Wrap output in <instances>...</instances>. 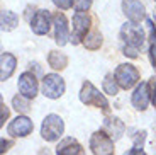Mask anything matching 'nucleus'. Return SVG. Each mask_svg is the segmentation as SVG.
I'll return each instance as SVG.
<instances>
[{
  "instance_id": "5701e85b",
  "label": "nucleus",
  "mask_w": 156,
  "mask_h": 155,
  "mask_svg": "<svg viewBox=\"0 0 156 155\" xmlns=\"http://www.w3.org/2000/svg\"><path fill=\"white\" fill-rule=\"evenodd\" d=\"M148 87H149V97H151V102L156 106V77L149 78Z\"/></svg>"
},
{
  "instance_id": "1a4fd4ad",
  "label": "nucleus",
  "mask_w": 156,
  "mask_h": 155,
  "mask_svg": "<svg viewBox=\"0 0 156 155\" xmlns=\"http://www.w3.org/2000/svg\"><path fill=\"white\" fill-rule=\"evenodd\" d=\"M32 130H34V123L27 116H17L16 119L10 121L7 133L10 136H16V138H24V136L31 135Z\"/></svg>"
},
{
  "instance_id": "f257e3e1",
  "label": "nucleus",
  "mask_w": 156,
  "mask_h": 155,
  "mask_svg": "<svg viewBox=\"0 0 156 155\" xmlns=\"http://www.w3.org/2000/svg\"><path fill=\"white\" fill-rule=\"evenodd\" d=\"M80 101L87 106H94V108H98L102 109L104 112H109L110 111V104L109 101L105 99L104 94H100L95 85L92 82H83L82 85V90H80Z\"/></svg>"
},
{
  "instance_id": "ddd939ff",
  "label": "nucleus",
  "mask_w": 156,
  "mask_h": 155,
  "mask_svg": "<svg viewBox=\"0 0 156 155\" xmlns=\"http://www.w3.org/2000/svg\"><path fill=\"white\" fill-rule=\"evenodd\" d=\"M149 101H151V97H149L148 84H146V82L137 84V87L134 89V92H133V99H131L133 106L137 109V111H146V109H148Z\"/></svg>"
},
{
  "instance_id": "c756f323",
  "label": "nucleus",
  "mask_w": 156,
  "mask_h": 155,
  "mask_svg": "<svg viewBox=\"0 0 156 155\" xmlns=\"http://www.w3.org/2000/svg\"><path fill=\"white\" fill-rule=\"evenodd\" d=\"M39 155H49V152H48V150H46V152H41Z\"/></svg>"
},
{
  "instance_id": "a211bd4d",
  "label": "nucleus",
  "mask_w": 156,
  "mask_h": 155,
  "mask_svg": "<svg viewBox=\"0 0 156 155\" xmlns=\"http://www.w3.org/2000/svg\"><path fill=\"white\" fill-rule=\"evenodd\" d=\"M82 43H83V46H85L87 50L95 51V50H98V48L102 46V34L97 31V29H94V31H90L88 34L85 36V39H83Z\"/></svg>"
},
{
  "instance_id": "b1692460",
  "label": "nucleus",
  "mask_w": 156,
  "mask_h": 155,
  "mask_svg": "<svg viewBox=\"0 0 156 155\" xmlns=\"http://www.w3.org/2000/svg\"><path fill=\"white\" fill-rule=\"evenodd\" d=\"M53 4L58 9H61V10H68L73 5V0H53Z\"/></svg>"
},
{
  "instance_id": "7ed1b4c3",
  "label": "nucleus",
  "mask_w": 156,
  "mask_h": 155,
  "mask_svg": "<svg viewBox=\"0 0 156 155\" xmlns=\"http://www.w3.org/2000/svg\"><path fill=\"white\" fill-rule=\"evenodd\" d=\"M121 38L124 39L126 46L136 48V50H141L146 41V34L143 31V27L134 22H126L121 27Z\"/></svg>"
},
{
  "instance_id": "393cba45",
  "label": "nucleus",
  "mask_w": 156,
  "mask_h": 155,
  "mask_svg": "<svg viewBox=\"0 0 156 155\" xmlns=\"http://www.w3.org/2000/svg\"><path fill=\"white\" fill-rule=\"evenodd\" d=\"M149 62L156 68V39L151 41V46H149Z\"/></svg>"
},
{
  "instance_id": "f8f14e48",
  "label": "nucleus",
  "mask_w": 156,
  "mask_h": 155,
  "mask_svg": "<svg viewBox=\"0 0 156 155\" xmlns=\"http://www.w3.org/2000/svg\"><path fill=\"white\" fill-rule=\"evenodd\" d=\"M31 29L34 34L44 36L51 29V14L48 10H37L31 19Z\"/></svg>"
},
{
  "instance_id": "c85d7f7f",
  "label": "nucleus",
  "mask_w": 156,
  "mask_h": 155,
  "mask_svg": "<svg viewBox=\"0 0 156 155\" xmlns=\"http://www.w3.org/2000/svg\"><path fill=\"white\" fill-rule=\"evenodd\" d=\"M12 145V142H9V140L2 138V153H5V152L9 150V147Z\"/></svg>"
},
{
  "instance_id": "f03ea898",
  "label": "nucleus",
  "mask_w": 156,
  "mask_h": 155,
  "mask_svg": "<svg viewBox=\"0 0 156 155\" xmlns=\"http://www.w3.org/2000/svg\"><path fill=\"white\" fill-rule=\"evenodd\" d=\"M65 133V123L58 114H48L41 124V136L46 142H56Z\"/></svg>"
},
{
  "instance_id": "6ab92c4d",
  "label": "nucleus",
  "mask_w": 156,
  "mask_h": 155,
  "mask_svg": "<svg viewBox=\"0 0 156 155\" xmlns=\"http://www.w3.org/2000/svg\"><path fill=\"white\" fill-rule=\"evenodd\" d=\"M17 24H19V17H17L16 12L12 10H4L2 12V31H12L16 29Z\"/></svg>"
},
{
  "instance_id": "bb28decb",
  "label": "nucleus",
  "mask_w": 156,
  "mask_h": 155,
  "mask_svg": "<svg viewBox=\"0 0 156 155\" xmlns=\"http://www.w3.org/2000/svg\"><path fill=\"white\" fill-rule=\"evenodd\" d=\"M9 118V108L2 102V116H0V121H2V126H4V123H5V119Z\"/></svg>"
},
{
  "instance_id": "20e7f679",
  "label": "nucleus",
  "mask_w": 156,
  "mask_h": 155,
  "mask_svg": "<svg viewBox=\"0 0 156 155\" xmlns=\"http://www.w3.org/2000/svg\"><path fill=\"white\" fill-rule=\"evenodd\" d=\"M114 77H115V80L121 89L127 90V89H133L139 82V70L134 65H131V63H122V65H119L115 68Z\"/></svg>"
},
{
  "instance_id": "423d86ee",
  "label": "nucleus",
  "mask_w": 156,
  "mask_h": 155,
  "mask_svg": "<svg viewBox=\"0 0 156 155\" xmlns=\"http://www.w3.org/2000/svg\"><path fill=\"white\" fill-rule=\"evenodd\" d=\"M65 80L58 74H48L43 78V94L48 99H59L65 94Z\"/></svg>"
},
{
  "instance_id": "7c9ffc66",
  "label": "nucleus",
  "mask_w": 156,
  "mask_h": 155,
  "mask_svg": "<svg viewBox=\"0 0 156 155\" xmlns=\"http://www.w3.org/2000/svg\"><path fill=\"white\" fill-rule=\"evenodd\" d=\"M154 2H156V0H154Z\"/></svg>"
},
{
  "instance_id": "0eeeda50",
  "label": "nucleus",
  "mask_w": 156,
  "mask_h": 155,
  "mask_svg": "<svg viewBox=\"0 0 156 155\" xmlns=\"http://www.w3.org/2000/svg\"><path fill=\"white\" fill-rule=\"evenodd\" d=\"M90 29V17L87 12H76L73 16V32H71V43L78 44L80 41L85 39Z\"/></svg>"
},
{
  "instance_id": "4be33fe9",
  "label": "nucleus",
  "mask_w": 156,
  "mask_h": 155,
  "mask_svg": "<svg viewBox=\"0 0 156 155\" xmlns=\"http://www.w3.org/2000/svg\"><path fill=\"white\" fill-rule=\"evenodd\" d=\"M76 12H87L92 7V0H73Z\"/></svg>"
},
{
  "instance_id": "39448f33",
  "label": "nucleus",
  "mask_w": 156,
  "mask_h": 155,
  "mask_svg": "<svg viewBox=\"0 0 156 155\" xmlns=\"http://www.w3.org/2000/svg\"><path fill=\"white\" fill-rule=\"evenodd\" d=\"M90 150L94 155H114V140L104 130L90 136Z\"/></svg>"
},
{
  "instance_id": "6e6552de",
  "label": "nucleus",
  "mask_w": 156,
  "mask_h": 155,
  "mask_svg": "<svg viewBox=\"0 0 156 155\" xmlns=\"http://www.w3.org/2000/svg\"><path fill=\"white\" fill-rule=\"evenodd\" d=\"M53 26H55V41L58 46H65L68 39H71L70 29H68V21L63 12H56L53 16Z\"/></svg>"
},
{
  "instance_id": "4468645a",
  "label": "nucleus",
  "mask_w": 156,
  "mask_h": 155,
  "mask_svg": "<svg viewBox=\"0 0 156 155\" xmlns=\"http://www.w3.org/2000/svg\"><path fill=\"white\" fill-rule=\"evenodd\" d=\"M104 131H105L114 142H117V140L124 135L126 124L122 123L119 118H105V121H104Z\"/></svg>"
},
{
  "instance_id": "9b49d317",
  "label": "nucleus",
  "mask_w": 156,
  "mask_h": 155,
  "mask_svg": "<svg viewBox=\"0 0 156 155\" xmlns=\"http://www.w3.org/2000/svg\"><path fill=\"white\" fill-rule=\"evenodd\" d=\"M122 10H124L126 17L129 19V22L139 24L141 21L146 17L144 5L139 0H122Z\"/></svg>"
},
{
  "instance_id": "dca6fc26",
  "label": "nucleus",
  "mask_w": 156,
  "mask_h": 155,
  "mask_svg": "<svg viewBox=\"0 0 156 155\" xmlns=\"http://www.w3.org/2000/svg\"><path fill=\"white\" fill-rule=\"evenodd\" d=\"M17 66V60L14 55L10 53H2V58H0V80H7V78L12 77V74L16 72Z\"/></svg>"
},
{
  "instance_id": "412c9836",
  "label": "nucleus",
  "mask_w": 156,
  "mask_h": 155,
  "mask_svg": "<svg viewBox=\"0 0 156 155\" xmlns=\"http://www.w3.org/2000/svg\"><path fill=\"white\" fill-rule=\"evenodd\" d=\"M104 92L109 94V96H115L119 92V84H117L114 74L105 75V78H104Z\"/></svg>"
},
{
  "instance_id": "f3484780",
  "label": "nucleus",
  "mask_w": 156,
  "mask_h": 155,
  "mask_svg": "<svg viewBox=\"0 0 156 155\" xmlns=\"http://www.w3.org/2000/svg\"><path fill=\"white\" fill-rule=\"evenodd\" d=\"M48 63L53 70H65L68 66V56L65 53H59V51H49Z\"/></svg>"
},
{
  "instance_id": "a878e982",
  "label": "nucleus",
  "mask_w": 156,
  "mask_h": 155,
  "mask_svg": "<svg viewBox=\"0 0 156 155\" xmlns=\"http://www.w3.org/2000/svg\"><path fill=\"white\" fill-rule=\"evenodd\" d=\"M124 55H126V56H129V58H137L139 50H136V48H131V46H124Z\"/></svg>"
},
{
  "instance_id": "9d476101",
  "label": "nucleus",
  "mask_w": 156,
  "mask_h": 155,
  "mask_svg": "<svg viewBox=\"0 0 156 155\" xmlns=\"http://www.w3.org/2000/svg\"><path fill=\"white\" fill-rule=\"evenodd\" d=\"M17 87H19V92L20 96H24L26 99H34L37 96V80H36V75L31 74V72H24L20 74L19 82H17Z\"/></svg>"
},
{
  "instance_id": "aec40b11",
  "label": "nucleus",
  "mask_w": 156,
  "mask_h": 155,
  "mask_svg": "<svg viewBox=\"0 0 156 155\" xmlns=\"http://www.w3.org/2000/svg\"><path fill=\"white\" fill-rule=\"evenodd\" d=\"M12 106H14V109H16L17 112H20L22 116H26V114L31 111V102H29V99H26L24 96L14 97V99H12Z\"/></svg>"
},
{
  "instance_id": "2eb2a0df",
  "label": "nucleus",
  "mask_w": 156,
  "mask_h": 155,
  "mask_svg": "<svg viewBox=\"0 0 156 155\" xmlns=\"http://www.w3.org/2000/svg\"><path fill=\"white\" fill-rule=\"evenodd\" d=\"M56 155H85V148L75 138H65L56 147Z\"/></svg>"
},
{
  "instance_id": "cd10ccee",
  "label": "nucleus",
  "mask_w": 156,
  "mask_h": 155,
  "mask_svg": "<svg viewBox=\"0 0 156 155\" xmlns=\"http://www.w3.org/2000/svg\"><path fill=\"white\" fill-rule=\"evenodd\" d=\"M124 155H146V153H144V150H141V148L134 147V148H131L129 152H126Z\"/></svg>"
}]
</instances>
